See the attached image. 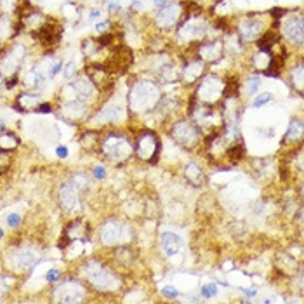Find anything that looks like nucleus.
Instances as JSON below:
<instances>
[{
	"label": "nucleus",
	"instance_id": "f257e3e1",
	"mask_svg": "<svg viewBox=\"0 0 304 304\" xmlns=\"http://www.w3.org/2000/svg\"><path fill=\"white\" fill-rule=\"evenodd\" d=\"M160 100V91L151 82H139L132 87L129 96V104L134 111H148Z\"/></svg>",
	"mask_w": 304,
	"mask_h": 304
},
{
	"label": "nucleus",
	"instance_id": "f03ea898",
	"mask_svg": "<svg viewBox=\"0 0 304 304\" xmlns=\"http://www.w3.org/2000/svg\"><path fill=\"white\" fill-rule=\"evenodd\" d=\"M84 273H86L87 280L94 287L101 289V291H113V289H118L120 285V280L116 278V275L102 268L100 263H87L86 268H84Z\"/></svg>",
	"mask_w": 304,
	"mask_h": 304
},
{
	"label": "nucleus",
	"instance_id": "7ed1b4c3",
	"mask_svg": "<svg viewBox=\"0 0 304 304\" xmlns=\"http://www.w3.org/2000/svg\"><path fill=\"white\" fill-rule=\"evenodd\" d=\"M101 240L104 245H118L130 242V229L118 221H108L101 228Z\"/></svg>",
	"mask_w": 304,
	"mask_h": 304
},
{
	"label": "nucleus",
	"instance_id": "20e7f679",
	"mask_svg": "<svg viewBox=\"0 0 304 304\" xmlns=\"http://www.w3.org/2000/svg\"><path fill=\"white\" fill-rule=\"evenodd\" d=\"M40 259V252L33 247H23V249L12 250L9 256V264L16 271H26L33 268Z\"/></svg>",
	"mask_w": 304,
	"mask_h": 304
},
{
	"label": "nucleus",
	"instance_id": "39448f33",
	"mask_svg": "<svg viewBox=\"0 0 304 304\" xmlns=\"http://www.w3.org/2000/svg\"><path fill=\"white\" fill-rule=\"evenodd\" d=\"M102 150H104L106 157L109 160H115V162L125 160L132 153V146L129 144V141L120 136H109L104 141V144H102Z\"/></svg>",
	"mask_w": 304,
	"mask_h": 304
},
{
	"label": "nucleus",
	"instance_id": "423d86ee",
	"mask_svg": "<svg viewBox=\"0 0 304 304\" xmlns=\"http://www.w3.org/2000/svg\"><path fill=\"white\" fill-rule=\"evenodd\" d=\"M84 299V287L77 282H66V284L59 285L54 292V301L58 303H80Z\"/></svg>",
	"mask_w": 304,
	"mask_h": 304
},
{
	"label": "nucleus",
	"instance_id": "0eeeda50",
	"mask_svg": "<svg viewBox=\"0 0 304 304\" xmlns=\"http://www.w3.org/2000/svg\"><path fill=\"white\" fill-rule=\"evenodd\" d=\"M224 89V84H222L221 79L217 77H208L205 79L199 87V98L202 101H207V102H214L221 98V93Z\"/></svg>",
	"mask_w": 304,
	"mask_h": 304
},
{
	"label": "nucleus",
	"instance_id": "6e6552de",
	"mask_svg": "<svg viewBox=\"0 0 304 304\" xmlns=\"http://www.w3.org/2000/svg\"><path fill=\"white\" fill-rule=\"evenodd\" d=\"M172 137L178 141L181 146L185 148H193L199 141V134L193 125H190L188 122H179L172 129Z\"/></svg>",
	"mask_w": 304,
	"mask_h": 304
},
{
	"label": "nucleus",
	"instance_id": "1a4fd4ad",
	"mask_svg": "<svg viewBox=\"0 0 304 304\" xmlns=\"http://www.w3.org/2000/svg\"><path fill=\"white\" fill-rule=\"evenodd\" d=\"M93 91H94V87H93V84L89 82L87 79H79V80H75L73 84H70V86H66L65 87V96L68 98L70 101H84V100H87V98L93 94Z\"/></svg>",
	"mask_w": 304,
	"mask_h": 304
},
{
	"label": "nucleus",
	"instance_id": "9d476101",
	"mask_svg": "<svg viewBox=\"0 0 304 304\" xmlns=\"http://www.w3.org/2000/svg\"><path fill=\"white\" fill-rule=\"evenodd\" d=\"M59 203H61V207L65 208V212H68V214L77 212L80 208L79 193H77V188L72 185V183H66V185L61 186V190H59Z\"/></svg>",
	"mask_w": 304,
	"mask_h": 304
},
{
	"label": "nucleus",
	"instance_id": "9b49d317",
	"mask_svg": "<svg viewBox=\"0 0 304 304\" xmlns=\"http://www.w3.org/2000/svg\"><path fill=\"white\" fill-rule=\"evenodd\" d=\"M284 31L287 35L289 40L296 42V44H303V37H304V21L303 16L299 14H292L287 19L284 21Z\"/></svg>",
	"mask_w": 304,
	"mask_h": 304
},
{
	"label": "nucleus",
	"instance_id": "f8f14e48",
	"mask_svg": "<svg viewBox=\"0 0 304 304\" xmlns=\"http://www.w3.org/2000/svg\"><path fill=\"white\" fill-rule=\"evenodd\" d=\"M24 58V47L23 45H16L5 58L2 59V65H0V70H2L3 75H12L14 72L17 70V66L21 65Z\"/></svg>",
	"mask_w": 304,
	"mask_h": 304
},
{
	"label": "nucleus",
	"instance_id": "ddd939ff",
	"mask_svg": "<svg viewBox=\"0 0 304 304\" xmlns=\"http://www.w3.org/2000/svg\"><path fill=\"white\" fill-rule=\"evenodd\" d=\"M160 243H162V249H164L165 256L167 257H174L181 252L183 249V240L178 233L174 231H164L160 236Z\"/></svg>",
	"mask_w": 304,
	"mask_h": 304
},
{
	"label": "nucleus",
	"instance_id": "4468645a",
	"mask_svg": "<svg viewBox=\"0 0 304 304\" xmlns=\"http://www.w3.org/2000/svg\"><path fill=\"white\" fill-rule=\"evenodd\" d=\"M205 31H207V24L202 19H190L186 24H183L178 37L179 40H193V38L202 37Z\"/></svg>",
	"mask_w": 304,
	"mask_h": 304
},
{
	"label": "nucleus",
	"instance_id": "2eb2a0df",
	"mask_svg": "<svg viewBox=\"0 0 304 304\" xmlns=\"http://www.w3.org/2000/svg\"><path fill=\"white\" fill-rule=\"evenodd\" d=\"M179 12H181L179 5H176V3H167V5L160 9V14L157 16V23L160 24V26H172V24L178 21Z\"/></svg>",
	"mask_w": 304,
	"mask_h": 304
},
{
	"label": "nucleus",
	"instance_id": "dca6fc26",
	"mask_svg": "<svg viewBox=\"0 0 304 304\" xmlns=\"http://www.w3.org/2000/svg\"><path fill=\"white\" fill-rule=\"evenodd\" d=\"M155 151H157V139L151 134H146V136L141 137L139 144H137V155L143 160H150V158H153Z\"/></svg>",
	"mask_w": 304,
	"mask_h": 304
},
{
	"label": "nucleus",
	"instance_id": "f3484780",
	"mask_svg": "<svg viewBox=\"0 0 304 304\" xmlns=\"http://www.w3.org/2000/svg\"><path fill=\"white\" fill-rule=\"evenodd\" d=\"M261 26H263V24L256 19L245 21V23L240 26V35H242L245 40H252V38H256L257 35L261 33Z\"/></svg>",
	"mask_w": 304,
	"mask_h": 304
},
{
	"label": "nucleus",
	"instance_id": "a211bd4d",
	"mask_svg": "<svg viewBox=\"0 0 304 304\" xmlns=\"http://www.w3.org/2000/svg\"><path fill=\"white\" fill-rule=\"evenodd\" d=\"M123 116V111L120 108H116V106H108V108H104L100 115L96 116V122H113V120H120Z\"/></svg>",
	"mask_w": 304,
	"mask_h": 304
},
{
	"label": "nucleus",
	"instance_id": "6ab92c4d",
	"mask_svg": "<svg viewBox=\"0 0 304 304\" xmlns=\"http://www.w3.org/2000/svg\"><path fill=\"white\" fill-rule=\"evenodd\" d=\"M63 111H65L66 116H70V118H80V116L86 113V106H84L82 101H70L68 104H65V108H63Z\"/></svg>",
	"mask_w": 304,
	"mask_h": 304
},
{
	"label": "nucleus",
	"instance_id": "aec40b11",
	"mask_svg": "<svg viewBox=\"0 0 304 304\" xmlns=\"http://www.w3.org/2000/svg\"><path fill=\"white\" fill-rule=\"evenodd\" d=\"M200 56L205 61H215L221 56V44H205L200 49Z\"/></svg>",
	"mask_w": 304,
	"mask_h": 304
},
{
	"label": "nucleus",
	"instance_id": "412c9836",
	"mask_svg": "<svg viewBox=\"0 0 304 304\" xmlns=\"http://www.w3.org/2000/svg\"><path fill=\"white\" fill-rule=\"evenodd\" d=\"M202 70H203L202 63L193 61V63H190V65H186V68H185V72H183V73H185L186 80H195L197 77L202 75Z\"/></svg>",
	"mask_w": 304,
	"mask_h": 304
},
{
	"label": "nucleus",
	"instance_id": "4be33fe9",
	"mask_svg": "<svg viewBox=\"0 0 304 304\" xmlns=\"http://www.w3.org/2000/svg\"><path fill=\"white\" fill-rule=\"evenodd\" d=\"M42 98L38 96V94H24V96L19 98V106L21 108H37L38 104H40Z\"/></svg>",
	"mask_w": 304,
	"mask_h": 304
},
{
	"label": "nucleus",
	"instance_id": "5701e85b",
	"mask_svg": "<svg viewBox=\"0 0 304 304\" xmlns=\"http://www.w3.org/2000/svg\"><path fill=\"white\" fill-rule=\"evenodd\" d=\"M287 139L291 141H296V139H301L303 137V123L299 122V120H294V122H291V125H289V130H287Z\"/></svg>",
	"mask_w": 304,
	"mask_h": 304
},
{
	"label": "nucleus",
	"instance_id": "b1692460",
	"mask_svg": "<svg viewBox=\"0 0 304 304\" xmlns=\"http://www.w3.org/2000/svg\"><path fill=\"white\" fill-rule=\"evenodd\" d=\"M17 137L14 134H2L0 136V150H14L17 146Z\"/></svg>",
	"mask_w": 304,
	"mask_h": 304
},
{
	"label": "nucleus",
	"instance_id": "393cba45",
	"mask_svg": "<svg viewBox=\"0 0 304 304\" xmlns=\"http://www.w3.org/2000/svg\"><path fill=\"white\" fill-rule=\"evenodd\" d=\"M185 176L192 183H199L200 178H202V171H200V167L197 164H190V165H186V169H185Z\"/></svg>",
	"mask_w": 304,
	"mask_h": 304
},
{
	"label": "nucleus",
	"instance_id": "a878e982",
	"mask_svg": "<svg viewBox=\"0 0 304 304\" xmlns=\"http://www.w3.org/2000/svg\"><path fill=\"white\" fill-rule=\"evenodd\" d=\"M254 65H256V68L264 70L268 65H270V56H268L266 52H259V54L256 56V59H254Z\"/></svg>",
	"mask_w": 304,
	"mask_h": 304
},
{
	"label": "nucleus",
	"instance_id": "bb28decb",
	"mask_svg": "<svg viewBox=\"0 0 304 304\" xmlns=\"http://www.w3.org/2000/svg\"><path fill=\"white\" fill-rule=\"evenodd\" d=\"M259 87H261V79H259V77H250V79L247 80V93H249V94H256Z\"/></svg>",
	"mask_w": 304,
	"mask_h": 304
},
{
	"label": "nucleus",
	"instance_id": "cd10ccee",
	"mask_svg": "<svg viewBox=\"0 0 304 304\" xmlns=\"http://www.w3.org/2000/svg\"><path fill=\"white\" fill-rule=\"evenodd\" d=\"M292 79H294L296 89L303 91V66H298V68L292 72Z\"/></svg>",
	"mask_w": 304,
	"mask_h": 304
},
{
	"label": "nucleus",
	"instance_id": "c85d7f7f",
	"mask_svg": "<svg viewBox=\"0 0 304 304\" xmlns=\"http://www.w3.org/2000/svg\"><path fill=\"white\" fill-rule=\"evenodd\" d=\"M271 100H273V96H271L270 93H264V94H261L259 98H257L256 101H254V108H261V106H264V104H268Z\"/></svg>",
	"mask_w": 304,
	"mask_h": 304
},
{
	"label": "nucleus",
	"instance_id": "c756f323",
	"mask_svg": "<svg viewBox=\"0 0 304 304\" xmlns=\"http://www.w3.org/2000/svg\"><path fill=\"white\" fill-rule=\"evenodd\" d=\"M215 294H217V287L214 284H207L202 287V296H205V298H214Z\"/></svg>",
	"mask_w": 304,
	"mask_h": 304
},
{
	"label": "nucleus",
	"instance_id": "7c9ffc66",
	"mask_svg": "<svg viewBox=\"0 0 304 304\" xmlns=\"http://www.w3.org/2000/svg\"><path fill=\"white\" fill-rule=\"evenodd\" d=\"M9 33H10V24H9V21L3 19V17H0V38H5Z\"/></svg>",
	"mask_w": 304,
	"mask_h": 304
},
{
	"label": "nucleus",
	"instance_id": "2f4dec72",
	"mask_svg": "<svg viewBox=\"0 0 304 304\" xmlns=\"http://www.w3.org/2000/svg\"><path fill=\"white\" fill-rule=\"evenodd\" d=\"M14 5H16V0H0V9L3 12H10L14 9Z\"/></svg>",
	"mask_w": 304,
	"mask_h": 304
},
{
	"label": "nucleus",
	"instance_id": "473e14b6",
	"mask_svg": "<svg viewBox=\"0 0 304 304\" xmlns=\"http://www.w3.org/2000/svg\"><path fill=\"white\" fill-rule=\"evenodd\" d=\"M19 222H21V215L19 214H9V215H7V224H9L10 228L19 226Z\"/></svg>",
	"mask_w": 304,
	"mask_h": 304
},
{
	"label": "nucleus",
	"instance_id": "72a5a7b5",
	"mask_svg": "<svg viewBox=\"0 0 304 304\" xmlns=\"http://www.w3.org/2000/svg\"><path fill=\"white\" fill-rule=\"evenodd\" d=\"M162 292H164L165 298H178L179 291L176 287H172V285H167V287L162 289Z\"/></svg>",
	"mask_w": 304,
	"mask_h": 304
},
{
	"label": "nucleus",
	"instance_id": "f704fd0d",
	"mask_svg": "<svg viewBox=\"0 0 304 304\" xmlns=\"http://www.w3.org/2000/svg\"><path fill=\"white\" fill-rule=\"evenodd\" d=\"M72 183L73 186H75L77 190L79 188H84V186H87V179L84 178V176H75V178H73V181H70Z\"/></svg>",
	"mask_w": 304,
	"mask_h": 304
},
{
	"label": "nucleus",
	"instance_id": "c9c22d12",
	"mask_svg": "<svg viewBox=\"0 0 304 304\" xmlns=\"http://www.w3.org/2000/svg\"><path fill=\"white\" fill-rule=\"evenodd\" d=\"M75 66H77V63L73 61V59H72V61H68V65L65 66V77H66V79H70V77L75 73Z\"/></svg>",
	"mask_w": 304,
	"mask_h": 304
},
{
	"label": "nucleus",
	"instance_id": "e433bc0d",
	"mask_svg": "<svg viewBox=\"0 0 304 304\" xmlns=\"http://www.w3.org/2000/svg\"><path fill=\"white\" fill-rule=\"evenodd\" d=\"M7 289H9V280L5 277H0V298L5 294Z\"/></svg>",
	"mask_w": 304,
	"mask_h": 304
},
{
	"label": "nucleus",
	"instance_id": "4c0bfd02",
	"mask_svg": "<svg viewBox=\"0 0 304 304\" xmlns=\"http://www.w3.org/2000/svg\"><path fill=\"white\" fill-rule=\"evenodd\" d=\"M45 278H47L49 282L58 280V278H59V271H58V270H49L47 275H45Z\"/></svg>",
	"mask_w": 304,
	"mask_h": 304
},
{
	"label": "nucleus",
	"instance_id": "58836bf2",
	"mask_svg": "<svg viewBox=\"0 0 304 304\" xmlns=\"http://www.w3.org/2000/svg\"><path fill=\"white\" fill-rule=\"evenodd\" d=\"M65 16H68V17L75 16V7H73V5H65Z\"/></svg>",
	"mask_w": 304,
	"mask_h": 304
},
{
	"label": "nucleus",
	"instance_id": "ea45409f",
	"mask_svg": "<svg viewBox=\"0 0 304 304\" xmlns=\"http://www.w3.org/2000/svg\"><path fill=\"white\" fill-rule=\"evenodd\" d=\"M104 174H106V172H104V169H102L101 167V165H98V167L96 169H94V176H96V178H104Z\"/></svg>",
	"mask_w": 304,
	"mask_h": 304
},
{
	"label": "nucleus",
	"instance_id": "a19ab883",
	"mask_svg": "<svg viewBox=\"0 0 304 304\" xmlns=\"http://www.w3.org/2000/svg\"><path fill=\"white\" fill-rule=\"evenodd\" d=\"M56 153H58V157H59V158H65V157H66V148L59 146L58 150H56Z\"/></svg>",
	"mask_w": 304,
	"mask_h": 304
},
{
	"label": "nucleus",
	"instance_id": "79ce46f5",
	"mask_svg": "<svg viewBox=\"0 0 304 304\" xmlns=\"http://www.w3.org/2000/svg\"><path fill=\"white\" fill-rule=\"evenodd\" d=\"M100 16H101L100 10H93V12H91V16H89V19L93 21V19H96V17H98V19H100Z\"/></svg>",
	"mask_w": 304,
	"mask_h": 304
},
{
	"label": "nucleus",
	"instance_id": "37998d69",
	"mask_svg": "<svg viewBox=\"0 0 304 304\" xmlns=\"http://www.w3.org/2000/svg\"><path fill=\"white\" fill-rule=\"evenodd\" d=\"M106 28H108V23H100V24H96V31H104Z\"/></svg>",
	"mask_w": 304,
	"mask_h": 304
},
{
	"label": "nucleus",
	"instance_id": "c03bdc74",
	"mask_svg": "<svg viewBox=\"0 0 304 304\" xmlns=\"http://www.w3.org/2000/svg\"><path fill=\"white\" fill-rule=\"evenodd\" d=\"M37 109H38L40 113H49V109H51V108H49L47 104H44V106H37Z\"/></svg>",
	"mask_w": 304,
	"mask_h": 304
},
{
	"label": "nucleus",
	"instance_id": "a18cd8bd",
	"mask_svg": "<svg viewBox=\"0 0 304 304\" xmlns=\"http://www.w3.org/2000/svg\"><path fill=\"white\" fill-rule=\"evenodd\" d=\"M155 5H157V7H165V5H167V0H155Z\"/></svg>",
	"mask_w": 304,
	"mask_h": 304
},
{
	"label": "nucleus",
	"instance_id": "49530a36",
	"mask_svg": "<svg viewBox=\"0 0 304 304\" xmlns=\"http://www.w3.org/2000/svg\"><path fill=\"white\" fill-rule=\"evenodd\" d=\"M108 9H109V10H115V9H118V5H116V3H109Z\"/></svg>",
	"mask_w": 304,
	"mask_h": 304
},
{
	"label": "nucleus",
	"instance_id": "de8ad7c7",
	"mask_svg": "<svg viewBox=\"0 0 304 304\" xmlns=\"http://www.w3.org/2000/svg\"><path fill=\"white\" fill-rule=\"evenodd\" d=\"M245 294H247V296H254V294H256V289H249V291H247Z\"/></svg>",
	"mask_w": 304,
	"mask_h": 304
},
{
	"label": "nucleus",
	"instance_id": "09e8293b",
	"mask_svg": "<svg viewBox=\"0 0 304 304\" xmlns=\"http://www.w3.org/2000/svg\"><path fill=\"white\" fill-rule=\"evenodd\" d=\"M3 127H5V123H3V120H2V118H0V130H2V129H3Z\"/></svg>",
	"mask_w": 304,
	"mask_h": 304
},
{
	"label": "nucleus",
	"instance_id": "8fccbe9b",
	"mask_svg": "<svg viewBox=\"0 0 304 304\" xmlns=\"http://www.w3.org/2000/svg\"><path fill=\"white\" fill-rule=\"evenodd\" d=\"M2 236H3V229L0 228V238H2Z\"/></svg>",
	"mask_w": 304,
	"mask_h": 304
}]
</instances>
